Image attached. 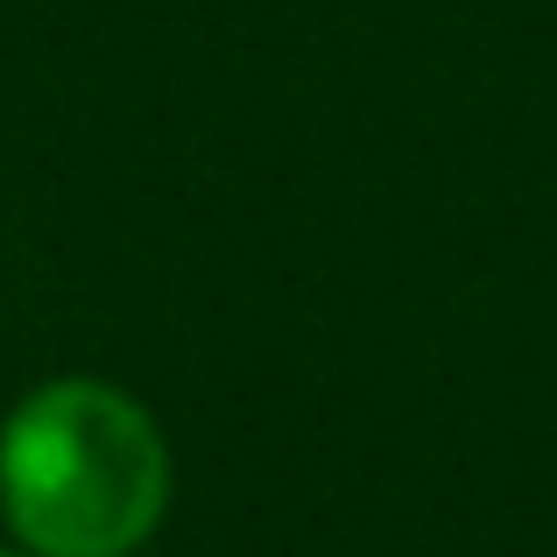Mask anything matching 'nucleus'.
Wrapping results in <instances>:
<instances>
[{
	"mask_svg": "<svg viewBox=\"0 0 557 557\" xmlns=\"http://www.w3.org/2000/svg\"><path fill=\"white\" fill-rule=\"evenodd\" d=\"M0 557H28V550H22V544H14V536H8V544H0Z\"/></svg>",
	"mask_w": 557,
	"mask_h": 557,
	"instance_id": "2",
	"label": "nucleus"
},
{
	"mask_svg": "<svg viewBox=\"0 0 557 557\" xmlns=\"http://www.w3.org/2000/svg\"><path fill=\"white\" fill-rule=\"evenodd\" d=\"M163 508L170 445L127 388L57 374L0 417V522L28 557H135Z\"/></svg>",
	"mask_w": 557,
	"mask_h": 557,
	"instance_id": "1",
	"label": "nucleus"
}]
</instances>
